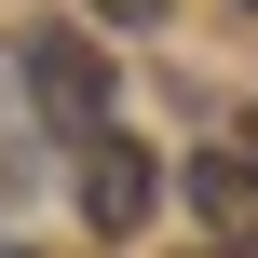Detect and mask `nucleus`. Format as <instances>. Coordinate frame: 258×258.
<instances>
[{
  "instance_id": "obj_1",
  "label": "nucleus",
  "mask_w": 258,
  "mask_h": 258,
  "mask_svg": "<svg viewBox=\"0 0 258 258\" xmlns=\"http://www.w3.org/2000/svg\"><path fill=\"white\" fill-rule=\"evenodd\" d=\"M27 95H41V122H68V136H109V54H95V41L41 27V41H27Z\"/></svg>"
},
{
  "instance_id": "obj_2",
  "label": "nucleus",
  "mask_w": 258,
  "mask_h": 258,
  "mask_svg": "<svg viewBox=\"0 0 258 258\" xmlns=\"http://www.w3.org/2000/svg\"><path fill=\"white\" fill-rule=\"evenodd\" d=\"M150 190H163V177H150V150H136V136H82V218H95V231H136V218H150Z\"/></svg>"
},
{
  "instance_id": "obj_3",
  "label": "nucleus",
  "mask_w": 258,
  "mask_h": 258,
  "mask_svg": "<svg viewBox=\"0 0 258 258\" xmlns=\"http://www.w3.org/2000/svg\"><path fill=\"white\" fill-rule=\"evenodd\" d=\"M190 204H204V231H218V258L258 245V163L218 136V150H190Z\"/></svg>"
},
{
  "instance_id": "obj_4",
  "label": "nucleus",
  "mask_w": 258,
  "mask_h": 258,
  "mask_svg": "<svg viewBox=\"0 0 258 258\" xmlns=\"http://www.w3.org/2000/svg\"><path fill=\"white\" fill-rule=\"evenodd\" d=\"M95 14H109V27H163V0H95Z\"/></svg>"
},
{
  "instance_id": "obj_5",
  "label": "nucleus",
  "mask_w": 258,
  "mask_h": 258,
  "mask_svg": "<svg viewBox=\"0 0 258 258\" xmlns=\"http://www.w3.org/2000/svg\"><path fill=\"white\" fill-rule=\"evenodd\" d=\"M231 150H245V163H258V122H245V136H231Z\"/></svg>"
}]
</instances>
